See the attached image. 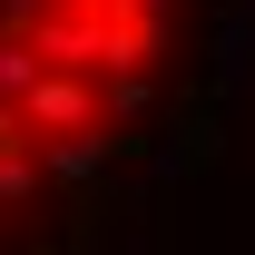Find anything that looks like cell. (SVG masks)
<instances>
[{
    "label": "cell",
    "mask_w": 255,
    "mask_h": 255,
    "mask_svg": "<svg viewBox=\"0 0 255 255\" xmlns=\"http://www.w3.org/2000/svg\"><path fill=\"white\" fill-rule=\"evenodd\" d=\"M79 10H89V20H157L167 0H79Z\"/></svg>",
    "instance_id": "obj_4"
},
{
    "label": "cell",
    "mask_w": 255,
    "mask_h": 255,
    "mask_svg": "<svg viewBox=\"0 0 255 255\" xmlns=\"http://www.w3.org/2000/svg\"><path fill=\"white\" fill-rule=\"evenodd\" d=\"M39 187V147H0V206H20Z\"/></svg>",
    "instance_id": "obj_3"
},
{
    "label": "cell",
    "mask_w": 255,
    "mask_h": 255,
    "mask_svg": "<svg viewBox=\"0 0 255 255\" xmlns=\"http://www.w3.org/2000/svg\"><path fill=\"white\" fill-rule=\"evenodd\" d=\"M20 118H30V137H98V89H89V69H49V79L20 98Z\"/></svg>",
    "instance_id": "obj_1"
},
{
    "label": "cell",
    "mask_w": 255,
    "mask_h": 255,
    "mask_svg": "<svg viewBox=\"0 0 255 255\" xmlns=\"http://www.w3.org/2000/svg\"><path fill=\"white\" fill-rule=\"evenodd\" d=\"M39 79H49V49L30 30H0V98H30Z\"/></svg>",
    "instance_id": "obj_2"
}]
</instances>
